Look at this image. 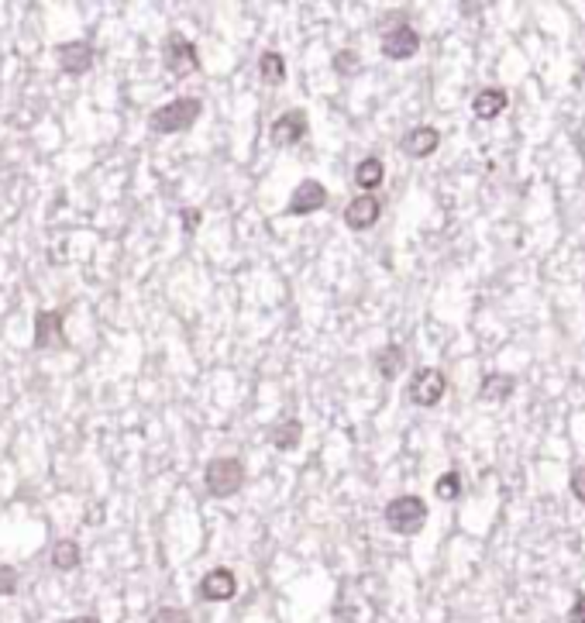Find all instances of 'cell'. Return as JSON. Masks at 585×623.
<instances>
[{"label":"cell","mask_w":585,"mask_h":623,"mask_svg":"<svg viewBox=\"0 0 585 623\" xmlns=\"http://www.w3.org/2000/svg\"><path fill=\"white\" fill-rule=\"evenodd\" d=\"M568 623H585V596H579L575 606L568 610Z\"/></svg>","instance_id":"cell-26"},{"label":"cell","mask_w":585,"mask_h":623,"mask_svg":"<svg viewBox=\"0 0 585 623\" xmlns=\"http://www.w3.org/2000/svg\"><path fill=\"white\" fill-rule=\"evenodd\" d=\"M379 214H383V203L376 201V197H369V193H361V197H355V201L344 207V224L352 231H369L372 224L379 221Z\"/></svg>","instance_id":"cell-9"},{"label":"cell","mask_w":585,"mask_h":623,"mask_svg":"<svg viewBox=\"0 0 585 623\" xmlns=\"http://www.w3.org/2000/svg\"><path fill=\"white\" fill-rule=\"evenodd\" d=\"M52 565H55L59 572L76 568V565H80V544H76V541H59V544L52 548Z\"/></svg>","instance_id":"cell-20"},{"label":"cell","mask_w":585,"mask_h":623,"mask_svg":"<svg viewBox=\"0 0 585 623\" xmlns=\"http://www.w3.org/2000/svg\"><path fill=\"white\" fill-rule=\"evenodd\" d=\"M93 45L83 42V38H76V42H63L55 48V59H59V66L72 73V76H80V73H87L93 66Z\"/></svg>","instance_id":"cell-10"},{"label":"cell","mask_w":585,"mask_h":623,"mask_svg":"<svg viewBox=\"0 0 585 623\" xmlns=\"http://www.w3.org/2000/svg\"><path fill=\"white\" fill-rule=\"evenodd\" d=\"M259 76L272 83V87H279L283 80H286V59L279 55V52H262V59H259Z\"/></svg>","instance_id":"cell-18"},{"label":"cell","mask_w":585,"mask_h":623,"mask_svg":"<svg viewBox=\"0 0 585 623\" xmlns=\"http://www.w3.org/2000/svg\"><path fill=\"white\" fill-rule=\"evenodd\" d=\"M417 48H420V35H417V28H410V24H396V28L386 31V38H383L386 59L403 63V59H413V55H417Z\"/></svg>","instance_id":"cell-6"},{"label":"cell","mask_w":585,"mask_h":623,"mask_svg":"<svg viewBox=\"0 0 585 623\" xmlns=\"http://www.w3.org/2000/svg\"><path fill=\"white\" fill-rule=\"evenodd\" d=\"M361 66V59H359V52H352V48H341V52H335V69H338L341 76H355Z\"/></svg>","instance_id":"cell-22"},{"label":"cell","mask_w":585,"mask_h":623,"mask_svg":"<svg viewBox=\"0 0 585 623\" xmlns=\"http://www.w3.org/2000/svg\"><path fill=\"white\" fill-rule=\"evenodd\" d=\"M182 221H186V227H193V224H200V210H186V214H182Z\"/></svg>","instance_id":"cell-27"},{"label":"cell","mask_w":585,"mask_h":623,"mask_svg":"<svg viewBox=\"0 0 585 623\" xmlns=\"http://www.w3.org/2000/svg\"><path fill=\"white\" fill-rule=\"evenodd\" d=\"M445 393H448V379L441 369H417V376L406 386V397L417 406H437L445 400Z\"/></svg>","instance_id":"cell-4"},{"label":"cell","mask_w":585,"mask_h":623,"mask_svg":"<svg viewBox=\"0 0 585 623\" xmlns=\"http://www.w3.org/2000/svg\"><path fill=\"white\" fill-rule=\"evenodd\" d=\"M234 593H238V579H234L231 568H210V572L200 579V596L207 602L234 600Z\"/></svg>","instance_id":"cell-8"},{"label":"cell","mask_w":585,"mask_h":623,"mask_svg":"<svg viewBox=\"0 0 585 623\" xmlns=\"http://www.w3.org/2000/svg\"><path fill=\"white\" fill-rule=\"evenodd\" d=\"M66 623H100L97 617H72V620H66Z\"/></svg>","instance_id":"cell-28"},{"label":"cell","mask_w":585,"mask_h":623,"mask_svg":"<svg viewBox=\"0 0 585 623\" xmlns=\"http://www.w3.org/2000/svg\"><path fill=\"white\" fill-rule=\"evenodd\" d=\"M63 320L66 311H42L35 317V348H48L63 341Z\"/></svg>","instance_id":"cell-14"},{"label":"cell","mask_w":585,"mask_h":623,"mask_svg":"<svg viewBox=\"0 0 585 623\" xmlns=\"http://www.w3.org/2000/svg\"><path fill=\"white\" fill-rule=\"evenodd\" d=\"M327 203V190H324V183H317V179H303L296 190H292L290 197V210L292 218H303V214H314Z\"/></svg>","instance_id":"cell-7"},{"label":"cell","mask_w":585,"mask_h":623,"mask_svg":"<svg viewBox=\"0 0 585 623\" xmlns=\"http://www.w3.org/2000/svg\"><path fill=\"white\" fill-rule=\"evenodd\" d=\"M152 623H190V613L176 610V606H162V610H156Z\"/></svg>","instance_id":"cell-24"},{"label":"cell","mask_w":585,"mask_h":623,"mask_svg":"<svg viewBox=\"0 0 585 623\" xmlns=\"http://www.w3.org/2000/svg\"><path fill=\"white\" fill-rule=\"evenodd\" d=\"M403 348L400 345H383V348H376V355H372V365H376V372L383 379H396L403 372Z\"/></svg>","instance_id":"cell-16"},{"label":"cell","mask_w":585,"mask_h":623,"mask_svg":"<svg viewBox=\"0 0 585 623\" xmlns=\"http://www.w3.org/2000/svg\"><path fill=\"white\" fill-rule=\"evenodd\" d=\"M383 176H386V166L379 162V158H361L359 166H355V173H352L355 186H361V190H376V186H383Z\"/></svg>","instance_id":"cell-17"},{"label":"cell","mask_w":585,"mask_h":623,"mask_svg":"<svg viewBox=\"0 0 585 623\" xmlns=\"http://www.w3.org/2000/svg\"><path fill=\"white\" fill-rule=\"evenodd\" d=\"M307 138V111H286L272 124V141L276 145H296Z\"/></svg>","instance_id":"cell-12"},{"label":"cell","mask_w":585,"mask_h":623,"mask_svg":"<svg viewBox=\"0 0 585 623\" xmlns=\"http://www.w3.org/2000/svg\"><path fill=\"white\" fill-rule=\"evenodd\" d=\"M386 524H389L393 534L400 537L420 534V527L428 524V503L420 496H396L386 507Z\"/></svg>","instance_id":"cell-2"},{"label":"cell","mask_w":585,"mask_h":623,"mask_svg":"<svg viewBox=\"0 0 585 623\" xmlns=\"http://www.w3.org/2000/svg\"><path fill=\"white\" fill-rule=\"evenodd\" d=\"M434 492H437V499H458V492H462V475H458V472H445V475L434 482Z\"/></svg>","instance_id":"cell-21"},{"label":"cell","mask_w":585,"mask_h":623,"mask_svg":"<svg viewBox=\"0 0 585 623\" xmlns=\"http://www.w3.org/2000/svg\"><path fill=\"white\" fill-rule=\"evenodd\" d=\"M506 104H510V97H506V90L503 87H486L479 90L472 97V114L479 121H493L499 114L506 111Z\"/></svg>","instance_id":"cell-13"},{"label":"cell","mask_w":585,"mask_h":623,"mask_svg":"<svg viewBox=\"0 0 585 623\" xmlns=\"http://www.w3.org/2000/svg\"><path fill=\"white\" fill-rule=\"evenodd\" d=\"M200 111H203V104L197 97H180V100H169L165 107L152 111L148 124H152V132H158V134H180L197 124Z\"/></svg>","instance_id":"cell-1"},{"label":"cell","mask_w":585,"mask_h":623,"mask_svg":"<svg viewBox=\"0 0 585 623\" xmlns=\"http://www.w3.org/2000/svg\"><path fill=\"white\" fill-rule=\"evenodd\" d=\"M300 438H303V423L300 421H283L272 431V445L279 448V451H292V448L300 445Z\"/></svg>","instance_id":"cell-19"},{"label":"cell","mask_w":585,"mask_h":623,"mask_svg":"<svg viewBox=\"0 0 585 623\" xmlns=\"http://www.w3.org/2000/svg\"><path fill=\"white\" fill-rule=\"evenodd\" d=\"M513 393H517V379L506 376V372H489L482 379V386H479V400L486 403H503L510 400Z\"/></svg>","instance_id":"cell-15"},{"label":"cell","mask_w":585,"mask_h":623,"mask_svg":"<svg viewBox=\"0 0 585 623\" xmlns=\"http://www.w3.org/2000/svg\"><path fill=\"white\" fill-rule=\"evenodd\" d=\"M162 63L165 69L173 73V76H190V73H197L200 69V55H197V45L190 42V38H182V35H169L165 45H162Z\"/></svg>","instance_id":"cell-5"},{"label":"cell","mask_w":585,"mask_h":623,"mask_svg":"<svg viewBox=\"0 0 585 623\" xmlns=\"http://www.w3.org/2000/svg\"><path fill=\"white\" fill-rule=\"evenodd\" d=\"M572 496H575L579 503H585V468H575V472H572Z\"/></svg>","instance_id":"cell-25"},{"label":"cell","mask_w":585,"mask_h":623,"mask_svg":"<svg viewBox=\"0 0 585 623\" xmlns=\"http://www.w3.org/2000/svg\"><path fill=\"white\" fill-rule=\"evenodd\" d=\"M400 149H403L410 158H428L434 149H441V132L430 128V124H420V128H413V132L403 134Z\"/></svg>","instance_id":"cell-11"},{"label":"cell","mask_w":585,"mask_h":623,"mask_svg":"<svg viewBox=\"0 0 585 623\" xmlns=\"http://www.w3.org/2000/svg\"><path fill=\"white\" fill-rule=\"evenodd\" d=\"M203 482H207L210 496L227 499V496H234L245 486V465L238 458H214L210 465L203 468Z\"/></svg>","instance_id":"cell-3"},{"label":"cell","mask_w":585,"mask_h":623,"mask_svg":"<svg viewBox=\"0 0 585 623\" xmlns=\"http://www.w3.org/2000/svg\"><path fill=\"white\" fill-rule=\"evenodd\" d=\"M18 568H11V565H0V596H14L18 593Z\"/></svg>","instance_id":"cell-23"}]
</instances>
